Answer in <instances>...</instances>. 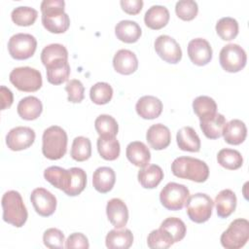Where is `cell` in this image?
<instances>
[{"mask_svg":"<svg viewBox=\"0 0 249 249\" xmlns=\"http://www.w3.org/2000/svg\"><path fill=\"white\" fill-rule=\"evenodd\" d=\"M63 0H44L41 3L42 23L51 33H64L70 26L69 16L64 12Z\"/></svg>","mask_w":249,"mask_h":249,"instance_id":"obj_1","label":"cell"},{"mask_svg":"<svg viewBox=\"0 0 249 249\" xmlns=\"http://www.w3.org/2000/svg\"><path fill=\"white\" fill-rule=\"evenodd\" d=\"M172 173L182 179L197 183L205 182L209 176L208 165L201 160L192 157H179L171 163Z\"/></svg>","mask_w":249,"mask_h":249,"instance_id":"obj_2","label":"cell"},{"mask_svg":"<svg viewBox=\"0 0 249 249\" xmlns=\"http://www.w3.org/2000/svg\"><path fill=\"white\" fill-rule=\"evenodd\" d=\"M67 150V134L58 125H52L44 130L42 136V153L52 160L61 159Z\"/></svg>","mask_w":249,"mask_h":249,"instance_id":"obj_3","label":"cell"},{"mask_svg":"<svg viewBox=\"0 0 249 249\" xmlns=\"http://www.w3.org/2000/svg\"><path fill=\"white\" fill-rule=\"evenodd\" d=\"M3 220L17 228L22 227L28 217L27 209L20 194L17 191H8L2 196Z\"/></svg>","mask_w":249,"mask_h":249,"instance_id":"obj_4","label":"cell"},{"mask_svg":"<svg viewBox=\"0 0 249 249\" xmlns=\"http://www.w3.org/2000/svg\"><path fill=\"white\" fill-rule=\"evenodd\" d=\"M249 239V222L246 219L233 220L221 235V244L226 249H239Z\"/></svg>","mask_w":249,"mask_h":249,"instance_id":"obj_5","label":"cell"},{"mask_svg":"<svg viewBox=\"0 0 249 249\" xmlns=\"http://www.w3.org/2000/svg\"><path fill=\"white\" fill-rule=\"evenodd\" d=\"M10 82L20 91L33 92L42 87V75L34 68L23 66L13 69L9 76Z\"/></svg>","mask_w":249,"mask_h":249,"instance_id":"obj_6","label":"cell"},{"mask_svg":"<svg viewBox=\"0 0 249 249\" xmlns=\"http://www.w3.org/2000/svg\"><path fill=\"white\" fill-rule=\"evenodd\" d=\"M214 201L209 196L202 193H196L189 196L186 207L189 218L197 224L209 220L212 214Z\"/></svg>","mask_w":249,"mask_h":249,"instance_id":"obj_7","label":"cell"},{"mask_svg":"<svg viewBox=\"0 0 249 249\" xmlns=\"http://www.w3.org/2000/svg\"><path fill=\"white\" fill-rule=\"evenodd\" d=\"M190 196L189 189L175 182L167 183L160 194V200L163 207L176 211L182 209Z\"/></svg>","mask_w":249,"mask_h":249,"instance_id":"obj_8","label":"cell"},{"mask_svg":"<svg viewBox=\"0 0 249 249\" xmlns=\"http://www.w3.org/2000/svg\"><path fill=\"white\" fill-rule=\"evenodd\" d=\"M219 60L225 71L236 73L245 67L247 55L245 51L239 45L228 44L222 48Z\"/></svg>","mask_w":249,"mask_h":249,"instance_id":"obj_9","label":"cell"},{"mask_svg":"<svg viewBox=\"0 0 249 249\" xmlns=\"http://www.w3.org/2000/svg\"><path fill=\"white\" fill-rule=\"evenodd\" d=\"M37 48L36 38L28 33H18L13 35L8 42V51L11 56L18 60L31 57Z\"/></svg>","mask_w":249,"mask_h":249,"instance_id":"obj_10","label":"cell"},{"mask_svg":"<svg viewBox=\"0 0 249 249\" xmlns=\"http://www.w3.org/2000/svg\"><path fill=\"white\" fill-rule=\"evenodd\" d=\"M155 50L159 56L168 63H178L182 58V50L176 40L168 35H160L155 40Z\"/></svg>","mask_w":249,"mask_h":249,"instance_id":"obj_11","label":"cell"},{"mask_svg":"<svg viewBox=\"0 0 249 249\" xmlns=\"http://www.w3.org/2000/svg\"><path fill=\"white\" fill-rule=\"evenodd\" d=\"M35 140V132L28 126H16L6 136V144L12 151H21L29 148Z\"/></svg>","mask_w":249,"mask_h":249,"instance_id":"obj_12","label":"cell"},{"mask_svg":"<svg viewBox=\"0 0 249 249\" xmlns=\"http://www.w3.org/2000/svg\"><path fill=\"white\" fill-rule=\"evenodd\" d=\"M30 200L35 211L43 217L53 215L56 208L55 196L44 188H36L30 195Z\"/></svg>","mask_w":249,"mask_h":249,"instance_id":"obj_13","label":"cell"},{"mask_svg":"<svg viewBox=\"0 0 249 249\" xmlns=\"http://www.w3.org/2000/svg\"><path fill=\"white\" fill-rule=\"evenodd\" d=\"M188 55L194 64L203 66L212 59V48L205 39L196 38L188 44Z\"/></svg>","mask_w":249,"mask_h":249,"instance_id":"obj_14","label":"cell"},{"mask_svg":"<svg viewBox=\"0 0 249 249\" xmlns=\"http://www.w3.org/2000/svg\"><path fill=\"white\" fill-rule=\"evenodd\" d=\"M106 214L110 223L116 229L124 228L128 221V209L120 198H112L107 202Z\"/></svg>","mask_w":249,"mask_h":249,"instance_id":"obj_15","label":"cell"},{"mask_svg":"<svg viewBox=\"0 0 249 249\" xmlns=\"http://www.w3.org/2000/svg\"><path fill=\"white\" fill-rule=\"evenodd\" d=\"M113 66L116 72L122 75H130L137 70L138 59L129 50H119L113 58Z\"/></svg>","mask_w":249,"mask_h":249,"instance_id":"obj_16","label":"cell"},{"mask_svg":"<svg viewBox=\"0 0 249 249\" xmlns=\"http://www.w3.org/2000/svg\"><path fill=\"white\" fill-rule=\"evenodd\" d=\"M146 139L151 148L155 150H163L170 144L171 133L169 128L164 124H156L148 128Z\"/></svg>","mask_w":249,"mask_h":249,"instance_id":"obj_17","label":"cell"},{"mask_svg":"<svg viewBox=\"0 0 249 249\" xmlns=\"http://www.w3.org/2000/svg\"><path fill=\"white\" fill-rule=\"evenodd\" d=\"M135 109L141 118L153 120L161 114L162 102L156 96L145 95L138 99Z\"/></svg>","mask_w":249,"mask_h":249,"instance_id":"obj_18","label":"cell"},{"mask_svg":"<svg viewBox=\"0 0 249 249\" xmlns=\"http://www.w3.org/2000/svg\"><path fill=\"white\" fill-rule=\"evenodd\" d=\"M125 155L132 164L141 168L147 166L151 160V153L148 147L140 141L130 142L126 146Z\"/></svg>","mask_w":249,"mask_h":249,"instance_id":"obj_19","label":"cell"},{"mask_svg":"<svg viewBox=\"0 0 249 249\" xmlns=\"http://www.w3.org/2000/svg\"><path fill=\"white\" fill-rule=\"evenodd\" d=\"M44 177L53 187L66 193L70 187L71 170L59 166H50L45 169Z\"/></svg>","mask_w":249,"mask_h":249,"instance_id":"obj_20","label":"cell"},{"mask_svg":"<svg viewBox=\"0 0 249 249\" xmlns=\"http://www.w3.org/2000/svg\"><path fill=\"white\" fill-rule=\"evenodd\" d=\"M116 182L115 171L108 166H101L95 169L92 175V184L94 189L101 193L106 194L110 192Z\"/></svg>","mask_w":249,"mask_h":249,"instance_id":"obj_21","label":"cell"},{"mask_svg":"<svg viewBox=\"0 0 249 249\" xmlns=\"http://www.w3.org/2000/svg\"><path fill=\"white\" fill-rule=\"evenodd\" d=\"M169 17L167 8L160 5H154L145 13L144 22L149 28L159 30L168 23Z\"/></svg>","mask_w":249,"mask_h":249,"instance_id":"obj_22","label":"cell"},{"mask_svg":"<svg viewBox=\"0 0 249 249\" xmlns=\"http://www.w3.org/2000/svg\"><path fill=\"white\" fill-rule=\"evenodd\" d=\"M247 135V128L245 124L237 119H233L229 123H226L223 136L227 143L231 145L241 144Z\"/></svg>","mask_w":249,"mask_h":249,"instance_id":"obj_23","label":"cell"},{"mask_svg":"<svg viewBox=\"0 0 249 249\" xmlns=\"http://www.w3.org/2000/svg\"><path fill=\"white\" fill-rule=\"evenodd\" d=\"M176 141L182 151L196 153L200 150V139L191 126H184L177 131Z\"/></svg>","mask_w":249,"mask_h":249,"instance_id":"obj_24","label":"cell"},{"mask_svg":"<svg viewBox=\"0 0 249 249\" xmlns=\"http://www.w3.org/2000/svg\"><path fill=\"white\" fill-rule=\"evenodd\" d=\"M141 28L139 24L133 20H121L115 27L117 38L124 43H135L141 36Z\"/></svg>","mask_w":249,"mask_h":249,"instance_id":"obj_25","label":"cell"},{"mask_svg":"<svg viewBox=\"0 0 249 249\" xmlns=\"http://www.w3.org/2000/svg\"><path fill=\"white\" fill-rule=\"evenodd\" d=\"M236 196L235 194L230 190H222L215 197L216 211L220 218H228L236 207Z\"/></svg>","mask_w":249,"mask_h":249,"instance_id":"obj_26","label":"cell"},{"mask_svg":"<svg viewBox=\"0 0 249 249\" xmlns=\"http://www.w3.org/2000/svg\"><path fill=\"white\" fill-rule=\"evenodd\" d=\"M18 116L26 121L36 120L43 111V105L39 98L35 96H26L22 98L17 107Z\"/></svg>","mask_w":249,"mask_h":249,"instance_id":"obj_27","label":"cell"},{"mask_svg":"<svg viewBox=\"0 0 249 249\" xmlns=\"http://www.w3.org/2000/svg\"><path fill=\"white\" fill-rule=\"evenodd\" d=\"M226 124V118L220 114L215 115L200 120V129L203 134L209 139H217L223 135V130Z\"/></svg>","mask_w":249,"mask_h":249,"instance_id":"obj_28","label":"cell"},{"mask_svg":"<svg viewBox=\"0 0 249 249\" xmlns=\"http://www.w3.org/2000/svg\"><path fill=\"white\" fill-rule=\"evenodd\" d=\"M133 243V234L130 230H112L105 238V244L110 249H127Z\"/></svg>","mask_w":249,"mask_h":249,"instance_id":"obj_29","label":"cell"},{"mask_svg":"<svg viewBox=\"0 0 249 249\" xmlns=\"http://www.w3.org/2000/svg\"><path fill=\"white\" fill-rule=\"evenodd\" d=\"M138 181L145 189L156 188L163 179V171L157 164H150L138 171Z\"/></svg>","mask_w":249,"mask_h":249,"instance_id":"obj_30","label":"cell"},{"mask_svg":"<svg viewBox=\"0 0 249 249\" xmlns=\"http://www.w3.org/2000/svg\"><path fill=\"white\" fill-rule=\"evenodd\" d=\"M47 80L53 85H60L66 82L70 75V65L67 60H58L46 67Z\"/></svg>","mask_w":249,"mask_h":249,"instance_id":"obj_31","label":"cell"},{"mask_svg":"<svg viewBox=\"0 0 249 249\" xmlns=\"http://www.w3.org/2000/svg\"><path fill=\"white\" fill-rule=\"evenodd\" d=\"M96 145L100 157L106 160H115L120 156L121 147L116 137L99 136Z\"/></svg>","mask_w":249,"mask_h":249,"instance_id":"obj_32","label":"cell"},{"mask_svg":"<svg viewBox=\"0 0 249 249\" xmlns=\"http://www.w3.org/2000/svg\"><path fill=\"white\" fill-rule=\"evenodd\" d=\"M193 109L200 121L215 115L217 113V104L213 98L206 95H200L194 99Z\"/></svg>","mask_w":249,"mask_h":249,"instance_id":"obj_33","label":"cell"},{"mask_svg":"<svg viewBox=\"0 0 249 249\" xmlns=\"http://www.w3.org/2000/svg\"><path fill=\"white\" fill-rule=\"evenodd\" d=\"M218 163L226 169L235 170L242 166L243 158L241 154L233 149L225 148L219 151L217 155Z\"/></svg>","mask_w":249,"mask_h":249,"instance_id":"obj_34","label":"cell"},{"mask_svg":"<svg viewBox=\"0 0 249 249\" xmlns=\"http://www.w3.org/2000/svg\"><path fill=\"white\" fill-rule=\"evenodd\" d=\"M68 52L61 44H51L46 46L41 53V61L47 67L58 60H67Z\"/></svg>","mask_w":249,"mask_h":249,"instance_id":"obj_35","label":"cell"},{"mask_svg":"<svg viewBox=\"0 0 249 249\" xmlns=\"http://www.w3.org/2000/svg\"><path fill=\"white\" fill-rule=\"evenodd\" d=\"M96 132L101 137H116L119 125L117 121L110 115H100L94 121Z\"/></svg>","mask_w":249,"mask_h":249,"instance_id":"obj_36","label":"cell"},{"mask_svg":"<svg viewBox=\"0 0 249 249\" xmlns=\"http://www.w3.org/2000/svg\"><path fill=\"white\" fill-rule=\"evenodd\" d=\"M216 32L222 40L231 41L238 34V22L231 17L222 18L216 23Z\"/></svg>","mask_w":249,"mask_h":249,"instance_id":"obj_37","label":"cell"},{"mask_svg":"<svg viewBox=\"0 0 249 249\" xmlns=\"http://www.w3.org/2000/svg\"><path fill=\"white\" fill-rule=\"evenodd\" d=\"M70 155L77 161H85L91 156L90 140L84 136L75 137L72 143Z\"/></svg>","mask_w":249,"mask_h":249,"instance_id":"obj_38","label":"cell"},{"mask_svg":"<svg viewBox=\"0 0 249 249\" xmlns=\"http://www.w3.org/2000/svg\"><path fill=\"white\" fill-rule=\"evenodd\" d=\"M38 17V12L26 6H19L12 11L11 18L14 23L19 26H29L32 25Z\"/></svg>","mask_w":249,"mask_h":249,"instance_id":"obj_39","label":"cell"},{"mask_svg":"<svg viewBox=\"0 0 249 249\" xmlns=\"http://www.w3.org/2000/svg\"><path fill=\"white\" fill-rule=\"evenodd\" d=\"M173 243L172 236L161 228L152 231L147 238V244L151 249H166Z\"/></svg>","mask_w":249,"mask_h":249,"instance_id":"obj_40","label":"cell"},{"mask_svg":"<svg viewBox=\"0 0 249 249\" xmlns=\"http://www.w3.org/2000/svg\"><path fill=\"white\" fill-rule=\"evenodd\" d=\"M161 229L165 230L173 238L174 243L181 241L186 235V225L185 223L176 217H169L166 218L160 224Z\"/></svg>","mask_w":249,"mask_h":249,"instance_id":"obj_41","label":"cell"},{"mask_svg":"<svg viewBox=\"0 0 249 249\" xmlns=\"http://www.w3.org/2000/svg\"><path fill=\"white\" fill-rule=\"evenodd\" d=\"M113 96L112 87L105 82H98L94 84L89 90V97L91 101L98 105L108 103Z\"/></svg>","mask_w":249,"mask_h":249,"instance_id":"obj_42","label":"cell"},{"mask_svg":"<svg viewBox=\"0 0 249 249\" xmlns=\"http://www.w3.org/2000/svg\"><path fill=\"white\" fill-rule=\"evenodd\" d=\"M71 182L70 187L65 193L69 196H76L80 195L87 185V174L80 167H71Z\"/></svg>","mask_w":249,"mask_h":249,"instance_id":"obj_43","label":"cell"},{"mask_svg":"<svg viewBox=\"0 0 249 249\" xmlns=\"http://www.w3.org/2000/svg\"><path fill=\"white\" fill-rule=\"evenodd\" d=\"M198 12L197 3L194 0H181L175 5V13L177 17L183 20L194 19Z\"/></svg>","mask_w":249,"mask_h":249,"instance_id":"obj_44","label":"cell"},{"mask_svg":"<svg viewBox=\"0 0 249 249\" xmlns=\"http://www.w3.org/2000/svg\"><path fill=\"white\" fill-rule=\"evenodd\" d=\"M43 242L45 246L51 249L63 248L64 234L62 231L55 228H51L45 231L43 234Z\"/></svg>","mask_w":249,"mask_h":249,"instance_id":"obj_45","label":"cell"},{"mask_svg":"<svg viewBox=\"0 0 249 249\" xmlns=\"http://www.w3.org/2000/svg\"><path fill=\"white\" fill-rule=\"evenodd\" d=\"M65 90L68 93V101L72 103H80L84 99L85 87L79 80H70L65 86Z\"/></svg>","mask_w":249,"mask_h":249,"instance_id":"obj_46","label":"cell"},{"mask_svg":"<svg viewBox=\"0 0 249 249\" xmlns=\"http://www.w3.org/2000/svg\"><path fill=\"white\" fill-rule=\"evenodd\" d=\"M65 247L67 249H71V248L88 249L89 247V243L87 236L84 233L73 232L68 236L65 243Z\"/></svg>","mask_w":249,"mask_h":249,"instance_id":"obj_47","label":"cell"},{"mask_svg":"<svg viewBox=\"0 0 249 249\" xmlns=\"http://www.w3.org/2000/svg\"><path fill=\"white\" fill-rule=\"evenodd\" d=\"M120 4L122 9L128 15H137L143 7L142 0H122Z\"/></svg>","mask_w":249,"mask_h":249,"instance_id":"obj_48","label":"cell"},{"mask_svg":"<svg viewBox=\"0 0 249 249\" xmlns=\"http://www.w3.org/2000/svg\"><path fill=\"white\" fill-rule=\"evenodd\" d=\"M0 98H1V110L9 108L13 104V92L5 86L0 87Z\"/></svg>","mask_w":249,"mask_h":249,"instance_id":"obj_49","label":"cell"}]
</instances>
